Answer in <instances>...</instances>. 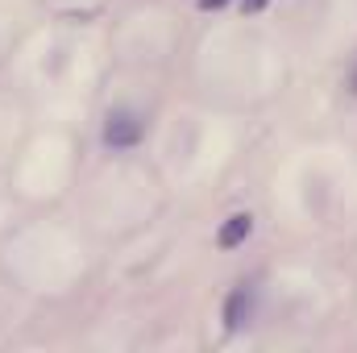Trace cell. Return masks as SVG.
Wrapping results in <instances>:
<instances>
[{"label":"cell","mask_w":357,"mask_h":353,"mask_svg":"<svg viewBox=\"0 0 357 353\" xmlns=\"http://www.w3.org/2000/svg\"><path fill=\"white\" fill-rule=\"evenodd\" d=\"M250 312H254V287L241 283V287H233V295L225 299V329H241V324L250 320Z\"/></svg>","instance_id":"7a4b0ae2"},{"label":"cell","mask_w":357,"mask_h":353,"mask_svg":"<svg viewBox=\"0 0 357 353\" xmlns=\"http://www.w3.org/2000/svg\"><path fill=\"white\" fill-rule=\"evenodd\" d=\"M220 4H229V0H199V8H220Z\"/></svg>","instance_id":"5b68a950"},{"label":"cell","mask_w":357,"mask_h":353,"mask_svg":"<svg viewBox=\"0 0 357 353\" xmlns=\"http://www.w3.org/2000/svg\"><path fill=\"white\" fill-rule=\"evenodd\" d=\"M142 133H146V121L129 108H116L104 121V146H112V150H133L142 142Z\"/></svg>","instance_id":"6da1fadb"},{"label":"cell","mask_w":357,"mask_h":353,"mask_svg":"<svg viewBox=\"0 0 357 353\" xmlns=\"http://www.w3.org/2000/svg\"><path fill=\"white\" fill-rule=\"evenodd\" d=\"M250 233H254V216H250V212H233V216L220 225V233H216V246H220V250H237V246H241Z\"/></svg>","instance_id":"3957f363"},{"label":"cell","mask_w":357,"mask_h":353,"mask_svg":"<svg viewBox=\"0 0 357 353\" xmlns=\"http://www.w3.org/2000/svg\"><path fill=\"white\" fill-rule=\"evenodd\" d=\"M266 4H270V0H241V8H245V13H262Z\"/></svg>","instance_id":"277c9868"},{"label":"cell","mask_w":357,"mask_h":353,"mask_svg":"<svg viewBox=\"0 0 357 353\" xmlns=\"http://www.w3.org/2000/svg\"><path fill=\"white\" fill-rule=\"evenodd\" d=\"M349 91L357 96V67H354V75H349Z\"/></svg>","instance_id":"8992f818"}]
</instances>
